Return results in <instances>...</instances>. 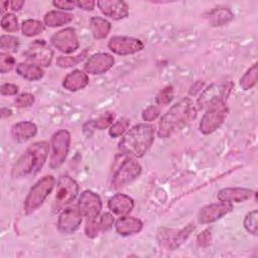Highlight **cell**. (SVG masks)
Instances as JSON below:
<instances>
[{"label":"cell","instance_id":"cell-23","mask_svg":"<svg viewBox=\"0 0 258 258\" xmlns=\"http://www.w3.org/2000/svg\"><path fill=\"white\" fill-rule=\"evenodd\" d=\"M89 84V78L86 73L76 70L72 73L68 74L63 81H62V87L71 92H76L79 90L84 89Z\"/></svg>","mask_w":258,"mask_h":258},{"label":"cell","instance_id":"cell-10","mask_svg":"<svg viewBox=\"0 0 258 258\" xmlns=\"http://www.w3.org/2000/svg\"><path fill=\"white\" fill-rule=\"evenodd\" d=\"M108 47L116 54L128 55L142 50L144 48V43L135 37L117 35L110 38Z\"/></svg>","mask_w":258,"mask_h":258},{"label":"cell","instance_id":"cell-41","mask_svg":"<svg viewBox=\"0 0 258 258\" xmlns=\"http://www.w3.org/2000/svg\"><path fill=\"white\" fill-rule=\"evenodd\" d=\"M99 222V226L101 228L102 231H107L109 230L112 226H113V223H114V218L111 214L109 213H104L100 220L98 221Z\"/></svg>","mask_w":258,"mask_h":258},{"label":"cell","instance_id":"cell-7","mask_svg":"<svg viewBox=\"0 0 258 258\" xmlns=\"http://www.w3.org/2000/svg\"><path fill=\"white\" fill-rule=\"evenodd\" d=\"M71 143L70 132L61 129L55 132L51 137L52 152L49 159V167L55 169L59 167L66 160L69 153Z\"/></svg>","mask_w":258,"mask_h":258},{"label":"cell","instance_id":"cell-27","mask_svg":"<svg viewBox=\"0 0 258 258\" xmlns=\"http://www.w3.org/2000/svg\"><path fill=\"white\" fill-rule=\"evenodd\" d=\"M45 27L44 24L38 20L35 19H27L22 22L21 30L23 35L25 36H35L39 33H42L44 31Z\"/></svg>","mask_w":258,"mask_h":258},{"label":"cell","instance_id":"cell-29","mask_svg":"<svg viewBox=\"0 0 258 258\" xmlns=\"http://www.w3.org/2000/svg\"><path fill=\"white\" fill-rule=\"evenodd\" d=\"M87 54H88V51L83 50L81 53L77 55H60L56 59V64L60 68H71V67L77 66L82 60H84Z\"/></svg>","mask_w":258,"mask_h":258},{"label":"cell","instance_id":"cell-6","mask_svg":"<svg viewBox=\"0 0 258 258\" xmlns=\"http://www.w3.org/2000/svg\"><path fill=\"white\" fill-rule=\"evenodd\" d=\"M79 184L72 177L64 175L59 177L56 183V194L54 198V211H59L75 201L79 194Z\"/></svg>","mask_w":258,"mask_h":258},{"label":"cell","instance_id":"cell-24","mask_svg":"<svg viewBox=\"0 0 258 258\" xmlns=\"http://www.w3.org/2000/svg\"><path fill=\"white\" fill-rule=\"evenodd\" d=\"M16 72L19 76L27 81H38L43 77V70L35 63L20 62L16 67Z\"/></svg>","mask_w":258,"mask_h":258},{"label":"cell","instance_id":"cell-25","mask_svg":"<svg viewBox=\"0 0 258 258\" xmlns=\"http://www.w3.org/2000/svg\"><path fill=\"white\" fill-rule=\"evenodd\" d=\"M90 30L94 38L103 39L109 34L111 23L102 17H93L90 20Z\"/></svg>","mask_w":258,"mask_h":258},{"label":"cell","instance_id":"cell-4","mask_svg":"<svg viewBox=\"0 0 258 258\" xmlns=\"http://www.w3.org/2000/svg\"><path fill=\"white\" fill-rule=\"evenodd\" d=\"M55 179L52 175H45L35 182L24 201V210L27 214L36 211L52 191Z\"/></svg>","mask_w":258,"mask_h":258},{"label":"cell","instance_id":"cell-34","mask_svg":"<svg viewBox=\"0 0 258 258\" xmlns=\"http://www.w3.org/2000/svg\"><path fill=\"white\" fill-rule=\"evenodd\" d=\"M19 45L18 38L12 35H2L0 39V47L3 50H8V51H16Z\"/></svg>","mask_w":258,"mask_h":258},{"label":"cell","instance_id":"cell-5","mask_svg":"<svg viewBox=\"0 0 258 258\" xmlns=\"http://www.w3.org/2000/svg\"><path fill=\"white\" fill-rule=\"evenodd\" d=\"M227 115L228 108L225 102H219L208 107L201 120L200 131L206 135L213 133L224 123Z\"/></svg>","mask_w":258,"mask_h":258},{"label":"cell","instance_id":"cell-44","mask_svg":"<svg viewBox=\"0 0 258 258\" xmlns=\"http://www.w3.org/2000/svg\"><path fill=\"white\" fill-rule=\"evenodd\" d=\"M75 5L78 6L79 8L86 10V11H91L94 9L96 2L91 1V0H81V1H75Z\"/></svg>","mask_w":258,"mask_h":258},{"label":"cell","instance_id":"cell-14","mask_svg":"<svg viewBox=\"0 0 258 258\" xmlns=\"http://www.w3.org/2000/svg\"><path fill=\"white\" fill-rule=\"evenodd\" d=\"M82 223V214L77 208H67L58 216L57 229L62 234H73Z\"/></svg>","mask_w":258,"mask_h":258},{"label":"cell","instance_id":"cell-30","mask_svg":"<svg viewBox=\"0 0 258 258\" xmlns=\"http://www.w3.org/2000/svg\"><path fill=\"white\" fill-rule=\"evenodd\" d=\"M257 63H254L240 79V87L243 90H250L257 84Z\"/></svg>","mask_w":258,"mask_h":258},{"label":"cell","instance_id":"cell-20","mask_svg":"<svg viewBox=\"0 0 258 258\" xmlns=\"http://www.w3.org/2000/svg\"><path fill=\"white\" fill-rule=\"evenodd\" d=\"M108 207L116 215L125 216L134 208V201L127 195L116 194L108 201Z\"/></svg>","mask_w":258,"mask_h":258},{"label":"cell","instance_id":"cell-11","mask_svg":"<svg viewBox=\"0 0 258 258\" xmlns=\"http://www.w3.org/2000/svg\"><path fill=\"white\" fill-rule=\"evenodd\" d=\"M78 209L83 217L88 220H95L101 213L102 201L96 192L87 189L80 196Z\"/></svg>","mask_w":258,"mask_h":258},{"label":"cell","instance_id":"cell-35","mask_svg":"<svg viewBox=\"0 0 258 258\" xmlns=\"http://www.w3.org/2000/svg\"><path fill=\"white\" fill-rule=\"evenodd\" d=\"M15 63V59L12 55L6 52L0 53V72L1 74H6L10 72Z\"/></svg>","mask_w":258,"mask_h":258},{"label":"cell","instance_id":"cell-21","mask_svg":"<svg viewBox=\"0 0 258 258\" xmlns=\"http://www.w3.org/2000/svg\"><path fill=\"white\" fill-rule=\"evenodd\" d=\"M37 133V127L34 123L30 121H22L16 123L11 128V136L12 138L19 142H26L27 140L34 137Z\"/></svg>","mask_w":258,"mask_h":258},{"label":"cell","instance_id":"cell-37","mask_svg":"<svg viewBox=\"0 0 258 258\" xmlns=\"http://www.w3.org/2000/svg\"><path fill=\"white\" fill-rule=\"evenodd\" d=\"M173 98V90L171 86H167L162 89L156 97V103L158 105H167Z\"/></svg>","mask_w":258,"mask_h":258},{"label":"cell","instance_id":"cell-15","mask_svg":"<svg viewBox=\"0 0 258 258\" xmlns=\"http://www.w3.org/2000/svg\"><path fill=\"white\" fill-rule=\"evenodd\" d=\"M233 209L232 204L229 203H218L208 205L202 208L198 214V221L201 224H210L221 219Z\"/></svg>","mask_w":258,"mask_h":258},{"label":"cell","instance_id":"cell-33","mask_svg":"<svg viewBox=\"0 0 258 258\" xmlns=\"http://www.w3.org/2000/svg\"><path fill=\"white\" fill-rule=\"evenodd\" d=\"M128 127H129V120L126 118H122L111 125L109 129V135L111 137H119L127 130Z\"/></svg>","mask_w":258,"mask_h":258},{"label":"cell","instance_id":"cell-2","mask_svg":"<svg viewBox=\"0 0 258 258\" xmlns=\"http://www.w3.org/2000/svg\"><path fill=\"white\" fill-rule=\"evenodd\" d=\"M48 150L49 146L45 141L31 144L14 164L12 176L19 178L37 173L46 161Z\"/></svg>","mask_w":258,"mask_h":258},{"label":"cell","instance_id":"cell-12","mask_svg":"<svg viewBox=\"0 0 258 258\" xmlns=\"http://www.w3.org/2000/svg\"><path fill=\"white\" fill-rule=\"evenodd\" d=\"M51 44L63 53H72L79 48V39L76 30L72 27L55 32L50 38Z\"/></svg>","mask_w":258,"mask_h":258},{"label":"cell","instance_id":"cell-43","mask_svg":"<svg viewBox=\"0 0 258 258\" xmlns=\"http://www.w3.org/2000/svg\"><path fill=\"white\" fill-rule=\"evenodd\" d=\"M53 6L56 8H59L61 10H72L74 9L75 1H68V0H56L52 2Z\"/></svg>","mask_w":258,"mask_h":258},{"label":"cell","instance_id":"cell-3","mask_svg":"<svg viewBox=\"0 0 258 258\" xmlns=\"http://www.w3.org/2000/svg\"><path fill=\"white\" fill-rule=\"evenodd\" d=\"M192 112H195V108L189 98H183L175 103L162 116L159 123L158 136L161 138L169 137L192 117Z\"/></svg>","mask_w":258,"mask_h":258},{"label":"cell","instance_id":"cell-38","mask_svg":"<svg viewBox=\"0 0 258 258\" xmlns=\"http://www.w3.org/2000/svg\"><path fill=\"white\" fill-rule=\"evenodd\" d=\"M14 103L19 108L30 107L34 103V97L29 93H22L16 97Z\"/></svg>","mask_w":258,"mask_h":258},{"label":"cell","instance_id":"cell-1","mask_svg":"<svg viewBox=\"0 0 258 258\" xmlns=\"http://www.w3.org/2000/svg\"><path fill=\"white\" fill-rule=\"evenodd\" d=\"M154 141V127L150 124H138L132 127L119 142L123 154L132 157H142Z\"/></svg>","mask_w":258,"mask_h":258},{"label":"cell","instance_id":"cell-8","mask_svg":"<svg viewBox=\"0 0 258 258\" xmlns=\"http://www.w3.org/2000/svg\"><path fill=\"white\" fill-rule=\"evenodd\" d=\"M26 59L40 67H48L51 63L53 52L43 39L34 40L23 52Z\"/></svg>","mask_w":258,"mask_h":258},{"label":"cell","instance_id":"cell-46","mask_svg":"<svg viewBox=\"0 0 258 258\" xmlns=\"http://www.w3.org/2000/svg\"><path fill=\"white\" fill-rule=\"evenodd\" d=\"M23 5H24V1H21V0H13L10 2V8L14 11L20 10Z\"/></svg>","mask_w":258,"mask_h":258},{"label":"cell","instance_id":"cell-9","mask_svg":"<svg viewBox=\"0 0 258 258\" xmlns=\"http://www.w3.org/2000/svg\"><path fill=\"white\" fill-rule=\"evenodd\" d=\"M141 165L133 158L126 159L117 169L113 176L112 185L115 188H120L135 180L141 173Z\"/></svg>","mask_w":258,"mask_h":258},{"label":"cell","instance_id":"cell-32","mask_svg":"<svg viewBox=\"0 0 258 258\" xmlns=\"http://www.w3.org/2000/svg\"><path fill=\"white\" fill-rule=\"evenodd\" d=\"M1 26L7 32H15L18 30V21L14 14L6 13L1 19Z\"/></svg>","mask_w":258,"mask_h":258},{"label":"cell","instance_id":"cell-40","mask_svg":"<svg viewBox=\"0 0 258 258\" xmlns=\"http://www.w3.org/2000/svg\"><path fill=\"white\" fill-rule=\"evenodd\" d=\"M160 114L159 109L156 106H149L147 107L143 113H142V118L144 121H153L155 120Z\"/></svg>","mask_w":258,"mask_h":258},{"label":"cell","instance_id":"cell-26","mask_svg":"<svg viewBox=\"0 0 258 258\" xmlns=\"http://www.w3.org/2000/svg\"><path fill=\"white\" fill-rule=\"evenodd\" d=\"M44 23L50 27H56L64 25L73 20V15L64 11L51 10L44 15Z\"/></svg>","mask_w":258,"mask_h":258},{"label":"cell","instance_id":"cell-28","mask_svg":"<svg viewBox=\"0 0 258 258\" xmlns=\"http://www.w3.org/2000/svg\"><path fill=\"white\" fill-rule=\"evenodd\" d=\"M234 15L233 13L226 8H220V9H215L212 11L210 19L211 22L214 26H220L228 23L233 19Z\"/></svg>","mask_w":258,"mask_h":258},{"label":"cell","instance_id":"cell-36","mask_svg":"<svg viewBox=\"0 0 258 258\" xmlns=\"http://www.w3.org/2000/svg\"><path fill=\"white\" fill-rule=\"evenodd\" d=\"M114 118H115L114 113H112V112H106L105 114H103L102 116H100V117L94 122V126H95V128L99 129V130L106 129V128L109 127L111 124H113Z\"/></svg>","mask_w":258,"mask_h":258},{"label":"cell","instance_id":"cell-13","mask_svg":"<svg viewBox=\"0 0 258 258\" xmlns=\"http://www.w3.org/2000/svg\"><path fill=\"white\" fill-rule=\"evenodd\" d=\"M232 88V83L213 84L208 87L199 98V105L204 107H210L219 102H225Z\"/></svg>","mask_w":258,"mask_h":258},{"label":"cell","instance_id":"cell-16","mask_svg":"<svg viewBox=\"0 0 258 258\" xmlns=\"http://www.w3.org/2000/svg\"><path fill=\"white\" fill-rule=\"evenodd\" d=\"M114 57L107 52H98L90 56L85 64V71L91 75H101L108 72L114 64Z\"/></svg>","mask_w":258,"mask_h":258},{"label":"cell","instance_id":"cell-47","mask_svg":"<svg viewBox=\"0 0 258 258\" xmlns=\"http://www.w3.org/2000/svg\"><path fill=\"white\" fill-rule=\"evenodd\" d=\"M12 114V111L10 110V109H8V108H2V110H1V115H2V117L4 118V117H8V116H10Z\"/></svg>","mask_w":258,"mask_h":258},{"label":"cell","instance_id":"cell-48","mask_svg":"<svg viewBox=\"0 0 258 258\" xmlns=\"http://www.w3.org/2000/svg\"><path fill=\"white\" fill-rule=\"evenodd\" d=\"M8 5H10V2L8 1H2L1 2V13H3L6 9V7H8Z\"/></svg>","mask_w":258,"mask_h":258},{"label":"cell","instance_id":"cell-19","mask_svg":"<svg viewBox=\"0 0 258 258\" xmlns=\"http://www.w3.org/2000/svg\"><path fill=\"white\" fill-rule=\"evenodd\" d=\"M253 190L245 187H226L221 189L217 198L223 203H243L253 196Z\"/></svg>","mask_w":258,"mask_h":258},{"label":"cell","instance_id":"cell-31","mask_svg":"<svg viewBox=\"0 0 258 258\" xmlns=\"http://www.w3.org/2000/svg\"><path fill=\"white\" fill-rule=\"evenodd\" d=\"M244 227L250 234L256 235L258 228V212L254 210L248 213L244 219Z\"/></svg>","mask_w":258,"mask_h":258},{"label":"cell","instance_id":"cell-22","mask_svg":"<svg viewBox=\"0 0 258 258\" xmlns=\"http://www.w3.org/2000/svg\"><path fill=\"white\" fill-rule=\"evenodd\" d=\"M142 227H143V224L141 220L134 217H129V216L121 217L115 223L116 232L121 236H129V235L137 234L142 230Z\"/></svg>","mask_w":258,"mask_h":258},{"label":"cell","instance_id":"cell-18","mask_svg":"<svg viewBox=\"0 0 258 258\" xmlns=\"http://www.w3.org/2000/svg\"><path fill=\"white\" fill-rule=\"evenodd\" d=\"M194 230H195V226L188 225L186 228L182 230L173 231L174 232L173 234H172V230H166V233L161 231V233L158 236H159L160 243H162L168 249L173 250L177 248L180 244H182Z\"/></svg>","mask_w":258,"mask_h":258},{"label":"cell","instance_id":"cell-42","mask_svg":"<svg viewBox=\"0 0 258 258\" xmlns=\"http://www.w3.org/2000/svg\"><path fill=\"white\" fill-rule=\"evenodd\" d=\"M0 93L3 96H12L18 93V87L14 84L5 83L0 87Z\"/></svg>","mask_w":258,"mask_h":258},{"label":"cell","instance_id":"cell-39","mask_svg":"<svg viewBox=\"0 0 258 258\" xmlns=\"http://www.w3.org/2000/svg\"><path fill=\"white\" fill-rule=\"evenodd\" d=\"M101 228L99 226V222L95 220H88V223L86 224L85 227V233L89 238H95L98 233L100 232Z\"/></svg>","mask_w":258,"mask_h":258},{"label":"cell","instance_id":"cell-17","mask_svg":"<svg viewBox=\"0 0 258 258\" xmlns=\"http://www.w3.org/2000/svg\"><path fill=\"white\" fill-rule=\"evenodd\" d=\"M97 5L105 16H108L114 20L126 18L129 13L127 4L121 0H102L98 1Z\"/></svg>","mask_w":258,"mask_h":258},{"label":"cell","instance_id":"cell-45","mask_svg":"<svg viewBox=\"0 0 258 258\" xmlns=\"http://www.w3.org/2000/svg\"><path fill=\"white\" fill-rule=\"evenodd\" d=\"M211 242V232L210 230H206L203 233H201L198 237V243L201 246H206L210 244Z\"/></svg>","mask_w":258,"mask_h":258}]
</instances>
